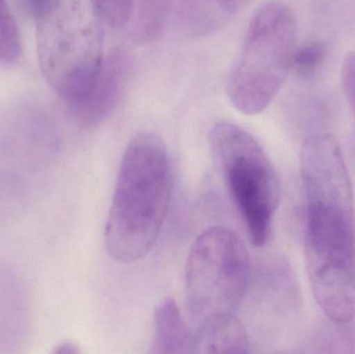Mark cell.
<instances>
[{"mask_svg": "<svg viewBox=\"0 0 355 354\" xmlns=\"http://www.w3.org/2000/svg\"><path fill=\"white\" fill-rule=\"evenodd\" d=\"M126 60L120 52L106 56L101 71L87 95L67 105L75 123L83 128L102 124L118 103L124 85Z\"/></svg>", "mask_w": 355, "mask_h": 354, "instance_id": "ba28073f", "label": "cell"}, {"mask_svg": "<svg viewBox=\"0 0 355 354\" xmlns=\"http://www.w3.org/2000/svg\"><path fill=\"white\" fill-rule=\"evenodd\" d=\"M103 22L112 27H122L135 12V0H92Z\"/></svg>", "mask_w": 355, "mask_h": 354, "instance_id": "4fadbf2b", "label": "cell"}, {"mask_svg": "<svg viewBox=\"0 0 355 354\" xmlns=\"http://www.w3.org/2000/svg\"><path fill=\"white\" fill-rule=\"evenodd\" d=\"M164 33L200 39L225 26L236 12L235 0H153Z\"/></svg>", "mask_w": 355, "mask_h": 354, "instance_id": "52a82bcc", "label": "cell"}, {"mask_svg": "<svg viewBox=\"0 0 355 354\" xmlns=\"http://www.w3.org/2000/svg\"><path fill=\"white\" fill-rule=\"evenodd\" d=\"M172 189V168L162 137L152 132L135 135L123 154L106 222V249L112 259L131 263L151 251Z\"/></svg>", "mask_w": 355, "mask_h": 354, "instance_id": "7a4b0ae2", "label": "cell"}, {"mask_svg": "<svg viewBox=\"0 0 355 354\" xmlns=\"http://www.w3.org/2000/svg\"><path fill=\"white\" fill-rule=\"evenodd\" d=\"M327 55V47L322 42H311L295 50L292 69L298 76L309 78L314 76L322 66Z\"/></svg>", "mask_w": 355, "mask_h": 354, "instance_id": "7c38bea8", "label": "cell"}, {"mask_svg": "<svg viewBox=\"0 0 355 354\" xmlns=\"http://www.w3.org/2000/svg\"><path fill=\"white\" fill-rule=\"evenodd\" d=\"M250 280V254L236 233L221 226L200 233L186 263V303L192 321L198 328L237 316Z\"/></svg>", "mask_w": 355, "mask_h": 354, "instance_id": "5b68a950", "label": "cell"}, {"mask_svg": "<svg viewBox=\"0 0 355 354\" xmlns=\"http://www.w3.org/2000/svg\"><path fill=\"white\" fill-rule=\"evenodd\" d=\"M152 347L158 354L198 353L196 333L190 330L173 299H164L156 308Z\"/></svg>", "mask_w": 355, "mask_h": 354, "instance_id": "9c48e42d", "label": "cell"}, {"mask_svg": "<svg viewBox=\"0 0 355 354\" xmlns=\"http://www.w3.org/2000/svg\"><path fill=\"white\" fill-rule=\"evenodd\" d=\"M215 161L257 247L266 245L281 199L279 175L262 145L248 131L217 123L210 133Z\"/></svg>", "mask_w": 355, "mask_h": 354, "instance_id": "8992f818", "label": "cell"}, {"mask_svg": "<svg viewBox=\"0 0 355 354\" xmlns=\"http://www.w3.org/2000/svg\"><path fill=\"white\" fill-rule=\"evenodd\" d=\"M101 22L92 0H54L37 21L50 33L40 41L42 67L67 105L87 95L103 66Z\"/></svg>", "mask_w": 355, "mask_h": 354, "instance_id": "277c9868", "label": "cell"}, {"mask_svg": "<svg viewBox=\"0 0 355 354\" xmlns=\"http://www.w3.org/2000/svg\"><path fill=\"white\" fill-rule=\"evenodd\" d=\"M22 54L20 33L6 0H0V62L15 64Z\"/></svg>", "mask_w": 355, "mask_h": 354, "instance_id": "8fae6325", "label": "cell"}, {"mask_svg": "<svg viewBox=\"0 0 355 354\" xmlns=\"http://www.w3.org/2000/svg\"><path fill=\"white\" fill-rule=\"evenodd\" d=\"M342 83L355 118V53L347 54L342 68Z\"/></svg>", "mask_w": 355, "mask_h": 354, "instance_id": "5bb4252c", "label": "cell"}, {"mask_svg": "<svg viewBox=\"0 0 355 354\" xmlns=\"http://www.w3.org/2000/svg\"><path fill=\"white\" fill-rule=\"evenodd\" d=\"M53 2L54 0H22L25 10L35 22L49 12Z\"/></svg>", "mask_w": 355, "mask_h": 354, "instance_id": "9a60e30c", "label": "cell"}, {"mask_svg": "<svg viewBox=\"0 0 355 354\" xmlns=\"http://www.w3.org/2000/svg\"><path fill=\"white\" fill-rule=\"evenodd\" d=\"M296 30L295 16L284 2L271 0L254 12L227 82L236 109L254 116L275 99L292 69Z\"/></svg>", "mask_w": 355, "mask_h": 354, "instance_id": "3957f363", "label": "cell"}, {"mask_svg": "<svg viewBox=\"0 0 355 354\" xmlns=\"http://www.w3.org/2000/svg\"><path fill=\"white\" fill-rule=\"evenodd\" d=\"M196 340L198 353H250L248 333L238 316L198 326Z\"/></svg>", "mask_w": 355, "mask_h": 354, "instance_id": "30bf717a", "label": "cell"}, {"mask_svg": "<svg viewBox=\"0 0 355 354\" xmlns=\"http://www.w3.org/2000/svg\"><path fill=\"white\" fill-rule=\"evenodd\" d=\"M306 265L321 311L335 324L355 317V203L339 141L316 134L302 143Z\"/></svg>", "mask_w": 355, "mask_h": 354, "instance_id": "6da1fadb", "label": "cell"}]
</instances>
